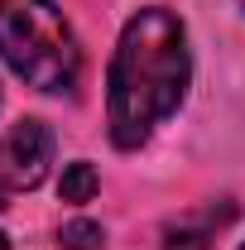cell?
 Instances as JSON below:
<instances>
[{"label":"cell","mask_w":245,"mask_h":250,"mask_svg":"<svg viewBox=\"0 0 245 250\" xmlns=\"http://www.w3.org/2000/svg\"><path fill=\"white\" fill-rule=\"evenodd\" d=\"M192 77L183 20L163 5L140 10L121 29L111 77H106V125L116 149H140L154 135V125L178 111Z\"/></svg>","instance_id":"cell-1"},{"label":"cell","mask_w":245,"mask_h":250,"mask_svg":"<svg viewBox=\"0 0 245 250\" xmlns=\"http://www.w3.org/2000/svg\"><path fill=\"white\" fill-rule=\"evenodd\" d=\"M0 53L39 92L67 96L82 82V48L58 0H0Z\"/></svg>","instance_id":"cell-2"},{"label":"cell","mask_w":245,"mask_h":250,"mask_svg":"<svg viewBox=\"0 0 245 250\" xmlns=\"http://www.w3.org/2000/svg\"><path fill=\"white\" fill-rule=\"evenodd\" d=\"M53 164V135L39 121H15L0 135V192H29Z\"/></svg>","instance_id":"cell-3"},{"label":"cell","mask_w":245,"mask_h":250,"mask_svg":"<svg viewBox=\"0 0 245 250\" xmlns=\"http://www.w3.org/2000/svg\"><path fill=\"white\" fill-rule=\"evenodd\" d=\"M236 221V202H207L163 226V250H212V241Z\"/></svg>","instance_id":"cell-4"},{"label":"cell","mask_w":245,"mask_h":250,"mask_svg":"<svg viewBox=\"0 0 245 250\" xmlns=\"http://www.w3.org/2000/svg\"><path fill=\"white\" fill-rule=\"evenodd\" d=\"M96 188H101V178H96V168L87 164V159H77V164L62 168V183H58L62 202H92Z\"/></svg>","instance_id":"cell-5"},{"label":"cell","mask_w":245,"mask_h":250,"mask_svg":"<svg viewBox=\"0 0 245 250\" xmlns=\"http://www.w3.org/2000/svg\"><path fill=\"white\" fill-rule=\"evenodd\" d=\"M58 246L62 250H101L106 246V231H101L96 221H67L58 231Z\"/></svg>","instance_id":"cell-6"},{"label":"cell","mask_w":245,"mask_h":250,"mask_svg":"<svg viewBox=\"0 0 245 250\" xmlns=\"http://www.w3.org/2000/svg\"><path fill=\"white\" fill-rule=\"evenodd\" d=\"M0 250H10V246H5V236H0Z\"/></svg>","instance_id":"cell-7"},{"label":"cell","mask_w":245,"mask_h":250,"mask_svg":"<svg viewBox=\"0 0 245 250\" xmlns=\"http://www.w3.org/2000/svg\"><path fill=\"white\" fill-rule=\"evenodd\" d=\"M241 5H245V0H241Z\"/></svg>","instance_id":"cell-8"},{"label":"cell","mask_w":245,"mask_h":250,"mask_svg":"<svg viewBox=\"0 0 245 250\" xmlns=\"http://www.w3.org/2000/svg\"><path fill=\"white\" fill-rule=\"evenodd\" d=\"M241 250H245V246H241Z\"/></svg>","instance_id":"cell-9"}]
</instances>
